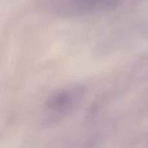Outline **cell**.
Wrapping results in <instances>:
<instances>
[{"label": "cell", "mask_w": 148, "mask_h": 148, "mask_svg": "<svg viewBox=\"0 0 148 148\" xmlns=\"http://www.w3.org/2000/svg\"><path fill=\"white\" fill-rule=\"evenodd\" d=\"M78 99L76 91H62L57 93L55 97L50 99L49 109L55 114L67 113L68 110L71 109L75 103V101Z\"/></svg>", "instance_id": "6da1fadb"}]
</instances>
